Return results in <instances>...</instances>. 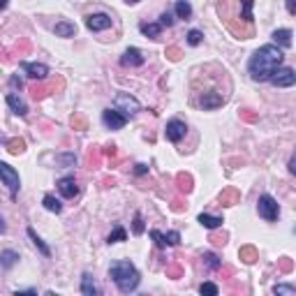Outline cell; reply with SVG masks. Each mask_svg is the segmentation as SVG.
<instances>
[{"label":"cell","instance_id":"1","mask_svg":"<svg viewBox=\"0 0 296 296\" xmlns=\"http://www.w3.org/2000/svg\"><path fill=\"white\" fill-rule=\"evenodd\" d=\"M282 49L278 44H264L253 54L250 63H248V72L255 81H271L273 72L282 65Z\"/></svg>","mask_w":296,"mask_h":296},{"label":"cell","instance_id":"2","mask_svg":"<svg viewBox=\"0 0 296 296\" xmlns=\"http://www.w3.org/2000/svg\"><path fill=\"white\" fill-rule=\"evenodd\" d=\"M109 275H111V280H114L116 285H118V289H121L123 294L134 291L139 287V282H141L139 271L134 269V264H132L130 259H118V262H114L111 264V269H109Z\"/></svg>","mask_w":296,"mask_h":296},{"label":"cell","instance_id":"3","mask_svg":"<svg viewBox=\"0 0 296 296\" xmlns=\"http://www.w3.org/2000/svg\"><path fill=\"white\" fill-rule=\"evenodd\" d=\"M257 211H259V218H264L266 222H275L280 215V206L271 194H262L257 202Z\"/></svg>","mask_w":296,"mask_h":296},{"label":"cell","instance_id":"4","mask_svg":"<svg viewBox=\"0 0 296 296\" xmlns=\"http://www.w3.org/2000/svg\"><path fill=\"white\" fill-rule=\"evenodd\" d=\"M0 176H3V183L7 185L10 194H12V197H17L19 187H21V178H19V174L12 169L7 162H0Z\"/></svg>","mask_w":296,"mask_h":296},{"label":"cell","instance_id":"5","mask_svg":"<svg viewBox=\"0 0 296 296\" xmlns=\"http://www.w3.org/2000/svg\"><path fill=\"white\" fill-rule=\"evenodd\" d=\"M116 109L121 111V114H125V116H134L139 109H141V105H139V100L132 97L130 93H118L116 95Z\"/></svg>","mask_w":296,"mask_h":296},{"label":"cell","instance_id":"6","mask_svg":"<svg viewBox=\"0 0 296 296\" xmlns=\"http://www.w3.org/2000/svg\"><path fill=\"white\" fill-rule=\"evenodd\" d=\"M271 83L275 88H289L296 83V72L289 70V67H278L273 72V77H271Z\"/></svg>","mask_w":296,"mask_h":296},{"label":"cell","instance_id":"7","mask_svg":"<svg viewBox=\"0 0 296 296\" xmlns=\"http://www.w3.org/2000/svg\"><path fill=\"white\" fill-rule=\"evenodd\" d=\"M102 123H105L109 130H121V127H125L127 116L121 114L118 109H105L102 111Z\"/></svg>","mask_w":296,"mask_h":296},{"label":"cell","instance_id":"8","mask_svg":"<svg viewBox=\"0 0 296 296\" xmlns=\"http://www.w3.org/2000/svg\"><path fill=\"white\" fill-rule=\"evenodd\" d=\"M21 70L30 79H35V81H44V79L49 77V67L42 65V63H21Z\"/></svg>","mask_w":296,"mask_h":296},{"label":"cell","instance_id":"9","mask_svg":"<svg viewBox=\"0 0 296 296\" xmlns=\"http://www.w3.org/2000/svg\"><path fill=\"white\" fill-rule=\"evenodd\" d=\"M167 139L169 141H174V143H178L183 137H185V132H187V125L183 121H178V118H174V121H169L167 123Z\"/></svg>","mask_w":296,"mask_h":296},{"label":"cell","instance_id":"10","mask_svg":"<svg viewBox=\"0 0 296 296\" xmlns=\"http://www.w3.org/2000/svg\"><path fill=\"white\" fill-rule=\"evenodd\" d=\"M86 26L93 33L107 30V28H111V17H107V14H90V17H86Z\"/></svg>","mask_w":296,"mask_h":296},{"label":"cell","instance_id":"11","mask_svg":"<svg viewBox=\"0 0 296 296\" xmlns=\"http://www.w3.org/2000/svg\"><path fill=\"white\" fill-rule=\"evenodd\" d=\"M58 190H61V194L65 199H74L79 194L77 181H74L72 176H65V178H61V181H58Z\"/></svg>","mask_w":296,"mask_h":296},{"label":"cell","instance_id":"12","mask_svg":"<svg viewBox=\"0 0 296 296\" xmlns=\"http://www.w3.org/2000/svg\"><path fill=\"white\" fill-rule=\"evenodd\" d=\"M121 63L125 67H139V65H143V56H141V51H139L137 46H130V49L123 54Z\"/></svg>","mask_w":296,"mask_h":296},{"label":"cell","instance_id":"13","mask_svg":"<svg viewBox=\"0 0 296 296\" xmlns=\"http://www.w3.org/2000/svg\"><path fill=\"white\" fill-rule=\"evenodd\" d=\"M225 105V97L220 93H204L202 97H199V107L202 109H218V107Z\"/></svg>","mask_w":296,"mask_h":296},{"label":"cell","instance_id":"14","mask_svg":"<svg viewBox=\"0 0 296 296\" xmlns=\"http://www.w3.org/2000/svg\"><path fill=\"white\" fill-rule=\"evenodd\" d=\"M5 102H7V107H10L14 114H19V116H26L28 114V107H26V102H23L21 97H17L14 93H7V97H5Z\"/></svg>","mask_w":296,"mask_h":296},{"label":"cell","instance_id":"15","mask_svg":"<svg viewBox=\"0 0 296 296\" xmlns=\"http://www.w3.org/2000/svg\"><path fill=\"white\" fill-rule=\"evenodd\" d=\"M273 39L278 46H282V49H289L291 46V30L289 28H278L273 33Z\"/></svg>","mask_w":296,"mask_h":296},{"label":"cell","instance_id":"16","mask_svg":"<svg viewBox=\"0 0 296 296\" xmlns=\"http://www.w3.org/2000/svg\"><path fill=\"white\" fill-rule=\"evenodd\" d=\"M241 202V192L234 190V187H227V190H222V194H220V204L222 206H234V204Z\"/></svg>","mask_w":296,"mask_h":296},{"label":"cell","instance_id":"17","mask_svg":"<svg viewBox=\"0 0 296 296\" xmlns=\"http://www.w3.org/2000/svg\"><path fill=\"white\" fill-rule=\"evenodd\" d=\"M197 220H199V225L206 227V229H218V227H222V222H225L220 215H209V213H202Z\"/></svg>","mask_w":296,"mask_h":296},{"label":"cell","instance_id":"18","mask_svg":"<svg viewBox=\"0 0 296 296\" xmlns=\"http://www.w3.org/2000/svg\"><path fill=\"white\" fill-rule=\"evenodd\" d=\"M54 30H56V35H58V37H74V33H77L74 23H70V21H58Z\"/></svg>","mask_w":296,"mask_h":296},{"label":"cell","instance_id":"19","mask_svg":"<svg viewBox=\"0 0 296 296\" xmlns=\"http://www.w3.org/2000/svg\"><path fill=\"white\" fill-rule=\"evenodd\" d=\"M81 294L83 296H95L97 294V287H95V280L90 273H83L81 278Z\"/></svg>","mask_w":296,"mask_h":296},{"label":"cell","instance_id":"20","mask_svg":"<svg viewBox=\"0 0 296 296\" xmlns=\"http://www.w3.org/2000/svg\"><path fill=\"white\" fill-rule=\"evenodd\" d=\"M238 257H241L245 264H255V262H257V257H259V255H257V248L243 245L241 250H238Z\"/></svg>","mask_w":296,"mask_h":296},{"label":"cell","instance_id":"21","mask_svg":"<svg viewBox=\"0 0 296 296\" xmlns=\"http://www.w3.org/2000/svg\"><path fill=\"white\" fill-rule=\"evenodd\" d=\"M42 204H44V209L51 211V213H61V211H63V204L58 202V199H56L54 194H44Z\"/></svg>","mask_w":296,"mask_h":296},{"label":"cell","instance_id":"22","mask_svg":"<svg viewBox=\"0 0 296 296\" xmlns=\"http://www.w3.org/2000/svg\"><path fill=\"white\" fill-rule=\"evenodd\" d=\"M28 236H30V241H33V243H35V245H37V248H39V253H42V255H44V257H49V255H51L49 245H46V243H44V241H42V238H39V236H37V234H35V229H33V227H28Z\"/></svg>","mask_w":296,"mask_h":296},{"label":"cell","instance_id":"23","mask_svg":"<svg viewBox=\"0 0 296 296\" xmlns=\"http://www.w3.org/2000/svg\"><path fill=\"white\" fill-rule=\"evenodd\" d=\"M141 33L146 35V37H160V33H162V23H141Z\"/></svg>","mask_w":296,"mask_h":296},{"label":"cell","instance_id":"24","mask_svg":"<svg viewBox=\"0 0 296 296\" xmlns=\"http://www.w3.org/2000/svg\"><path fill=\"white\" fill-rule=\"evenodd\" d=\"M0 262H3V269H12V266L19 262V253H14V250H3Z\"/></svg>","mask_w":296,"mask_h":296},{"label":"cell","instance_id":"25","mask_svg":"<svg viewBox=\"0 0 296 296\" xmlns=\"http://www.w3.org/2000/svg\"><path fill=\"white\" fill-rule=\"evenodd\" d=\"M176 14L178 19H190L192 17V7L187 0H176Z\"/></svg>","mask_w":296,"mask_h":296},{"label":"cell","instance_id":"26","mask_svg":"<svg viewBox=\"0 0 296 296\" xmlns=\"http://www.w3.org/2000/svg\"><path fill=\"white\" fill-rule=\"evenodd\" d=\"M176 183H178V190L181 192H192V176L190 174H178L176 176Z\"/></svg>","mask_w":296,"mask_h":296},{"label":"cell","instance_id":"27","mask_svg":"<svg viewBox=\"0 0 296 296\" xmlns=\"http://www.w3.org/2000/svg\"><path fill=\"white\" fill-rule=\"evenodd\" d=\"M125 238H127V231L123 229L121 225H116V227H114V231L109 234V238H107V243L111 245V243H121V241H125Z\"/></svg>","mask_w":296,"mask_h":296},{"label":"cell","instance_id":"28","mask_svg":"<svg viewBox=\"0 0 296 296\" xmlns=\"http://www.w3.org/2000/svg\"><path fill=\"white\" fill-rule=\"evenodd\" d=\"M253 5L255 0H241V19H245L248 23H253Z\"/></svg>","mask_w":296,"mask_h":296},{"label":"cell","instance_id":"29","mask_svg":"<svg viewBox=\"0 0 296 296\" xmlns=\"http://www.w3.org/2000/svg\"><path fill=\"white\" fill-rule=\"evenodd\" d=\"M56 162H58L61 167H74V165H77V155H72V153L56 155Z\"/></svg>","mask_w":296,"mask_h":296},{"label":"cell","instance_id":"30","mask_svg":"<svg viewBox=\"0 0 296 296\" xmlns=\"http://www.w3.org/2000/svg\"><path fill=\"white\" fill-rule=\"evenodd\" d=\"M23 148H26V141H23V139H12V141H7V151L14 155L23 153Z\"/></svg>","mask_w":296,"mask_h":296},{"label":"cell","instance_id":"31","mask_svg":"<svg viewBox=\"0 0 296 296\" xmlns=\"http://www.w3.org/2000/svg\"><path fill=\"white\" fill-rule=\"evenodd\" d=\"M204 262H206V266H209V269H220V266H222V262L218 259V255H213V253L204 255Z\"/></svg>","mask_w":296,"mask_h":296},{"label":"cell","instance_id":"32","mask_svg":"<svg viewBox=\"0 0 296 296\" xmlns=\"http://www.w3.org/2000/svg\"><path fill=\"white\" fill-rule=\"evenodd\" d=\"M199 291H202V294H209V296H218L220 294L218 285H213V282H204V285L199 287Z\"/></svg>","mask_w":296,"mask_h":296},{"label":"cell","instance_id":"33","mask_svg":"<svg viewBox=\"0 0 296 296\" xmlns=\"http://www.w3.org/2000/svg\"><path fill=\"white\" fill-rule=\"evenodd\" d=\"M202 37L204 35L199 33V30H190V33H187V44H190V46H199V44H202Z\"/></svg>","mask_w":296,"mask_h":296},{"label":"cell","instance_id":"34","mask_svg":"<svg viewBox=\"0 0 296 296\" xmlns=\"http://www.w3.org/2000/svg\"><path fill=\"white\" fill-rule=\"evenodd\" d=\"M273 294H289V296H296V287H291V285H275V287H273Z\"/></svg>","mask_w":296,"mask_h":296},{"label":"cell","instance_id":"35","mask_svg":"<svg viewBox=\"0 0 296 296\" xmlns=\"http://www.w3.org/2000/svg\"><path fill=\"white\" fill-rule=\"evenodd\" d=\"M151 238H153V241L158 243V248H167V238H165V234H160L158 229L151 231Z\"/></svg>","mask_w":296,"mask_h":296},{"label":"cell","instance_id":"36","mask_svg":"<svg viewBox=\"0 0 296 296\" xmlns=\"http://www.w3.org/2000/svg\"><path fill=\"white\" fill-rule=\"evenodd\" d=\"M167 238V245H178L181 243V234L178 231H169V234H165Z\"/></svg>","mask_w":296,"mask_h":296},{"label":"cell","instance_id":"37","mask_svg":"<svg viewBox=\"0 0 296 296\" xmlns=\"http://www.w3.org/2000/svg\"><path fill=\"white\" fill-rule=\"evenodd\" d=\"M72 125H74V130H86L88 123H86V118H81V116H72Z\"/></svg>","mask_w":296,"mask_h":296},{"label":"cell","instance_id":"38","mask_svg":"<svg viewBox=\"0 0 296 296\" xmlns=\"http://www.w3.org/2000/svg\"><path fill=\"white\" fill-rule=\"evenodd\" d=\"M167 54V58H169V61H181V49H176V46H169V49L165 51Z\"/></svg>","mask_w":296,"mask_h":296},{"label":"cell","instance_id":"39","mask_svg":"<svg viewBox=\"0 0 296 296\" xmlns=\"http://www.w3.org/2000/svg\"><path fill=\"white\" fill-rule=\"evenodd\" d=\"M132 229H134V234H143V220H141V215H134V225H132Z\"/></svg>","mask_w":296,"mask_h":296},{"label":"cell","instance_id":"40","mask_svg":"<svg viewBox=\"0 0 296 296\" xmlns=\"http://www.w3.org/2000/svg\"><path fill=\"white\" fill-rule=\"evenodd\" d=\"M160 23H162V26H167V28H169L171 23H174V17H171V12H165V14L160 17Z\"/></svg>","mask_w":296,"mask_h":296},{"label":"cell","instance_id":"41","mask_svg":"<svg viewBox=\"0 0 296 296\" xmlns=\"http://www.w3.org/2000/svg\"><path fill=\"white\" fill-rule=\"evenodd\" d=\"M287 12H289V14H296V0H287Z\"/></svg>","mask_w":296,"mask_h":296},{"label":"cell","instance_id":"42","mask_svg":"<svg viewBox=\"0 0 296 296\" xmlns=\"http://www.w3.org/2000/svg\"><path fill=\"white\" fill-rule=\"evenodd\" d=\"M289 171L296 176V151H294V155H291V160H289Z\"/></svg>","mask_w":296,"mask_h":296},{"label":"cell","instance_id":"43","mask_svg":"<svg viewBox=\"0 0 296 296\" xmlns=\"http://www.w3.org/2000/svg\"><path fill=\"white\" fill-rule=\"evenodd\" d=\"M280 269H282V271H291V262H289V259H282V262H280Z\"/></svg>","mask_w":296,"mask_h":296},{"label":"cell","instance_id":"44","mask_svg":"<svg viewBox=\"0 0 296 296\" xmlns=\"http://www.w3.org/2000/svg\"><path fill=\"white\" fill-rule=\"evenodd\" d=\"M167 273L174 275V278H178V275H181V269H178V266H171V269H167Z\"/></svg>","mask_w":296,"mask_h":296},{"label":"cell","instance_id":"45","mask_svg":"<svg viewBox=\"0 0 296 296\" xmlns=\"http://www.w3.org/2000/svg\"><path fill=\"white\" fill-rule=\"evenodd\" d=\"M211 241H213V243H218V245H225V234H222V236H213V238H211Z\"/></svg>","mask_w":296,"mask_h":296},{"label":"cell","instance_id":"46","mask_svg":"<svg viewBox=\"0 0 296 296\" xmlns=\"http://www.w3.org/2000/svg\"><path fill=\"white\" fill-rule=\"evenodd\" d=\"M10 83H12L14 88H21V79H19V77H12V79H10Z\"/></svg>","mask_w":296,"mask_h":296},{"label":"cell","instance_id":"47","mask_svg":"<svg viewBox=\"0 0 296 296\" xmlns=\"http://www.w3.org/2000/svg\"><path fill=\"white\" fill-rule=\"evenodd\" d=\"M105 155H111V158H114V155H116V146H107Z\"/></svg>","mask_w":296,"mask_h":296},{"label":"cell","instance_id":"48","mask_svg":"<svg viewBox=\"0 0 296 296\" xmlns=\"http://www.w3.org/2000/svg\"><path fill=\"white\" fill-rule=\"evenodd\" d=\"M241 116H243V118H245V121H250V123H253V121H255V116H253V114H248V111H243V114H241Z\"/></svg>","mask_w":296,"mask_h":296},{"label":"cell","instance_id":"49","mask_svg":"<svg viewBox=\"0 0 296 296\" xmlns=\"http://www.w3.org/2000/svg\"><path fill=\"white\" fill-rule=\"evenodd\" d=\"M146 171H148V169H146V165H137V174H139V176L146 174Z\"/></svg>","mask_w":296,"mask_h":296},{"label":"cell","instance_id":"50","mask_svg":"<svg viewBox=\"0 0 296 296\" xmlns=\"http://www.w3.org/2000/svg\"><path fill=\"white\" fill-rule=\"evenodd\" d=\"M125 3H130V5H134V3H139V0H125Z\"/></svg>","mask_w":296,"mask_h":296}]
</instances>
